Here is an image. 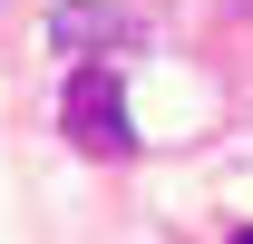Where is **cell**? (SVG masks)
Segmentation results:
<instances>
[{
  "instance_id": "cell-1",
  "label": "cell",
  "mask_w": 253,
  "mask_h": 244,
  "mask_svg": "<svg viewBox=\"0 0 253 244\" xmlns=\"http://www.w3.org/2000/svg\"><path fill=\"white\" fill-rule=\"evenodd\" d=\"M59 118H68V137H78L88 156H136V118H126V88H117L107 59H88L78 78H68Z\"/></svg>"
},
{
  "instance_id": "cell-2",
  "label": "cell",
  "mask_w": 253,
  "mask_h": 244,
  "mask_svg": "<svg viewBox=\"0 0 253 244\" xmlns=\"http://www.w3.org/2000/svg\"><path fill=\"white\" fill-rule=\"evenodd\" d=\"M136 10H117V0H59V10H49V49H59V59H107V49H136Z\"/></svg>"
},
{
  "instance_id": "cell-3",
  "label": "cell",
  "mask_w": 253,
  "mask_h": 244,
  "mask_svg": "<svg viewBox=\"0 0 253 244\" xmlns=\"http://www.w3.org/2000/svg\"><path fill=\"white\" fill-rule=\"evenodd\" d=\"M234 244H253V225H244V235H234Z\"/></svg>"
}]
</instances>
